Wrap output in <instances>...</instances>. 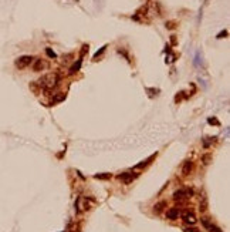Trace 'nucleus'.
Listing matches in <instances>:
<instances>
[{"mask_svg": "<svg viewBox=\"0 0 230 232\" xmlns=\"http://www.w3.org/2000/svg\"><path fill=\"white\" fill-rule=\"evenodd\" d=\"M60 81H61L60 74H57V73H50V74L43 76L37 83L44 91H51V90H54V88L60 84Z\"/></svg>", "mask_w": 230, "mask_h": 232, "instance_id": "obj_1", "label": "nucleus"}, {"mask_svg": "<svg viewBox=\"0 0 230 232\" xmlns=\"http://www.w3.org/2000/svg\"><path fill=\"white\" fill-rule=\"evenodd\" d=\"M31 61H33V57L31 56H21L14 61V64H16V67L19 70H23V69H26L27 66L31 64Z\"/></svg>", "mask_w": 230, "mask_h": 232, "instance_id": "obj_2", "label": "nucleus"}, {"mask_svg": "<svg viewBox=\"0 0 230 232\" xmlns=\"http://www.w3.org/2000/svg\"><path fill=\"white\" fill-rule=\"evenodd\" d=\"M193 195L192 190H188V188H183V190H178L173 192V198L175 200H183V198H190Z\"/></svg>", "mask_w": 230, "mask_h": 232, "instance_id": "obj_3", "label": "nucleus"}, {"mask_svg": "<svg viewBox=\"0 0 230 232\" xmlns=\"http://www.w3.org/2000/svg\"><path fill=\"white\" fill-rule=\"evenodd\" d=\"M136 177H138V174H134V175H132L131 172H124V174H121V175H118V180L124 181L125 184H129V182H132L134 180H135Z\"/></svg>", "mask_w": 230, "mask_h": 232, "instance_id": "obj_4", "label": "nucleus"}, {"mask_svg": "<svg viewBox=\"0 0 230 232\" xmlns=\"http://www.w3.org/2000/svg\"><path fill=\"white\" fill-rule=\"evenodd\" d=\"M200 221H202L203 227H205V228H207V229H209V231H210V232H223V231H222V229H220V228L215 227V225L209 222V221H207L206 218H202V219H200Z\"/></svg>", "mask_w": 230, "mask_h": 232, "instance_id": "obj_5", "label": "nucleus"}, {"mask_svg": "<svg viewBox=\"0 0 230 232\" xmlns=\"http://www.w3.org/2000/svg\"><path fill=\"white\" fill-rule=\"evenodd\" d=\"M46 67H47V64H46L41 59H36V61H34V64H33V70H34V71H43Z\"/></svg>", "mask_w": 230, "mask_h": 232, "instance_id": "obj_6", "label": "nucleus"}, {"mask_svg": "<svg viewBox=\"0 0 230 232\" xmlns=\"http://www.w3.org/2000/svg\"><path fill=\"white\" fill-rule=\"evenodd\" d=\"M183 221L189 225H193V224L196 222V217L193 215V212H185L183 214Z\"/></svg>", "mask_w": 230, "mask_h": 232, "instance_id": "obj_7", "label": "nucleus"}, {"mask_svg": "<svg viewBox=\"0 0 230 232\" xmlns=\"http://www.w3.org/2000/svg\"><path fill=\"white\" fill-rule=\"evenodd\" d=\"M192 168H193V163L190 160L189 161H185V164H183V167H182V174L183 175H189L190 171H192Z\"/></svg>", "mask_w": 230, "mask_h": 232, "instance_id": "obj_8", "label": "nucleus"}, {"mask_svg": "<svg viewBox=\"0 0 230 232\" xmlns=\"http://www.w3.org/2000/svg\"><path fill=\"white\" fill-rule=\"evenodd\" d=\"M179 209L178 208H170L168 212H166V218L168 219H178L179 217Z\"/></svg>", "mask_w": 230, "mask_h": 232, "instance_id": "obj_9", "label": "nucleus"}, {"mask_svg": "<svg viewBox=\"0 0 230 232\" xmlns=\"http://www.w3.org/2000/svg\"><path fill=\"white\" fill-rule=\"evenodd\" d=\"M107 47H108V44H104L102 47H101V49H99L98 51H97V53H95L94 54V57H92V61H98V59L101 56H102L104 53H105V50H107Z\"/></svg>", "mask_w": 230, "mask_h": 232, "instance_id": "obj_10", "label": "nucleus"}, {"mask_svg": "<svg viewBox=\"0 0 230 232\" xmlns=\"http://www.w3.org/2000/svg\"><path fill=\"white\" fill-rule=\"evenodd\" d=\"M155 157H156V153H155V154H152V155H151L149 158H146L145 161H142L141 164H138V165H136L135 168H138V170H139V168H144V167H146V165H149L151 161H152V160H154Z\"/></svg>", "mask_w": 230, "mask_h": 232, "instance_id": "obj_11", "label": "nucleus"}, {"mask_svg": "<svg viewBox=\"0 0 230 232\" xmlns=\"http://www.w3.org/2000/svg\"><path fill=\"white\" fill-rule=\"evenodd\" d=\"M81 64H83V59H78V60H77V64H74V66H73V67L70 69V74H71V76L75 74V73H77V71L81 69Z\"/></svg>", "mask_w": 230, "mask_h": 232, "instance_id": "obj_12", "label": "nucleus"}, {"mask_svg": "<svg viewBox=\"0 0 230 232\" xmlns=\"http://www.w3.org/2000/svg\"><path fill=\"white\" fill-rule=\"evenodd\" d=\"M165 207H166V202H165V201H160V202H158V204L154 207V211H155V212H160V211H164Z\"/></svg>", "mask_w": 230, "mask_h": 232, "instance_id": "obj_13", "label": "nucleus"}, {"mask_svg": "<svg viewBox=\"0 0 230 232\" xmlns=\"http://www.w3.org/2000/svg\"><path fill=\"white\" fill-rule=\"evenodd\" d=\"M199 207H200V211H206V209H207V198H206V197H202Z\"/></svg>", "mask_w": 230, "mask_h": 232, "instance_id": "obj_14", "label": "nucleus"}, {"mask_svg": "<svg viewBox=\"0 0 230 232\" xmlns=\"http://www.w3.org/2000/svg\"><path fill=\"white\" fill-rule=\"evenodd\" d=\"M146 93L149 94V97H154V96H158L159 90H156V88H146Z\"/></svg>", "mask_w": 230, "mask_h": 232, "instance_id": "obj_15", "label": "nucleus"}, {"mask_svg": "<svg viewBox=\"0 0 230 232\" xmlns=\"http://www.w3.org/2000/svg\"><path fill=\"white\" fill-rule=\"evenodd\" d=\"M85 53H88V44H84L81 47V53H80V59H84Z\"/></svg>", "mask_w": 230, "mask_h": 232, "instance_id": "obj_16", "label": "nucleus"}, {"mask_svg": "<svg viewBox=\"0 0 230 232\" xmlns=\"http://www.w3.org/2000/svg\"><path fill=\"white\" fill-rule=\"evenodd\" d=\"M109 177H111L109 174H97L95 178H97V180H108Z\"/></svg>", "mask_w": 230, "mask_h": 232, "instance_id": "obj_17", "label": "nucleus"}, {"mask_svg": "<svg viewBox=\"0 0 230 232\" xmlns=\"http://www.w3.org/2000/svg\"><path fill=\"white\" fill-rule=\"evenodd\" d=\"M46 53H47V56L48 57H50V59H56V53H54V51H53L51 50V49H48V47H47V49H46Z\"/></svg>", "mask_w": 230, "mask_h": 232, "instance_id": "obj_18", "label": "nucleus"}, {"mask_svg": "<svg viewBox=\"0 0 230 232\" xmlns=\"http://www.w3.org/2000/svg\"><path fill=\"white\" fill-rule=\"evenodd\" d=\"M166 29H169V30H172V29L176 27V22H166Z\"/></svg>", "mask_w": 230, "mask_h": 232, "instance_id": "obj_19", "label": "nucleus"}, {"mask_svg": "<svg viewBox=\"0 0 230 232\" xmlns=\"http://www.w3.org/2000/svg\"><path fill=\"white\" fill-rule=\"evenodd\" d=\"M227 34H229V32H227V30H223V32H220L217 34L216 39H225V37H227Z\"/></svg>", "mask_w": 230, "mask_h": 232, "instance_id": "obj_20", "label": "nucleus"}, {"mask_svg": "<svg viewBox=\"0 0 230 232\" xmlns=\"http://www.w3.org/2000/svg\"><path fill=\"white\" fill-rule=\"evenodd\" d=\"M202 161H203V164H205V165H207V164L212 161V157H210V155H203V157H202Z\"/></svg>", "mask_w": 230, "mask_h": 232, "instance_id": "obj_21", "label": "nucleus"}, {"mask_svg": "<svg viewBox=\"0 0 230 232\" xmlns=\"http://www.w3.org/2000/svg\"><path fill=\"white\" fill-rule=\"evenodd\" d=\"M199 54H200V53L197 51V53H196V57H195V66H196V67H199V63L202 64V57L199 59Z\"/></svg>", "mask_w": 230, "mask_h": 232, "instance_id": "obj_22", "label": "nucleus"}, {"mask_svg": "<svg viewBox=\"0 0 230 232\" xmlns=\"http://www.w3.org/2000/svg\"><path fill=\"white\" fill-rule=\"evenodd\" d=\"M183 94H185V91H180V93H179V96H176V97H175V101H176V103L180 101V100L183 98Z\"/></svg>", "mask_w": 230, "mask_h": 232, "instance_id": "obj_23", "label": "nucleus"}, {"mask_svg": "<svg viewBox=\"0 0 230 232\" xmlns=\"http://www.w3.org/2000/svg\"><path fill=\"white\" fill-rule=\"evenodd\" d=\"M185 232H200L199 229H196V228H186L185 229Z\"/></svg>", "mask_w": 230, "mask_h": 232, "instance_id": "obj_24", "label": "nucleus"}, {"mask_svg": "<svg viewBox=\"0 0 230 232\" xmlns=\"http://www.w3.org/2000/svg\"><path fill=\"white\" fill-rule=\"evenodd\" d=\"M209 123H210V124H216V126H219V121H217L216 118H209Z\"/></svg>", "mask_w": 230, "mask_h": 232, "instance_id": "obj_25", "label": "nucleus"}, {"mask_svg": "<svg viewBox=\"0 0 230 232\" xmlns=\"http://www.w3.org/2000/svg\"><path fill=\"white\" fill-rule=\"evenodd\" d=\"M170 43L172 46H176V36H170Z\"/></svg>", "mask_w": 230, "mask_h": 232, "instance_id": "obj_26", "label": "nucleus"}]
</instances>
